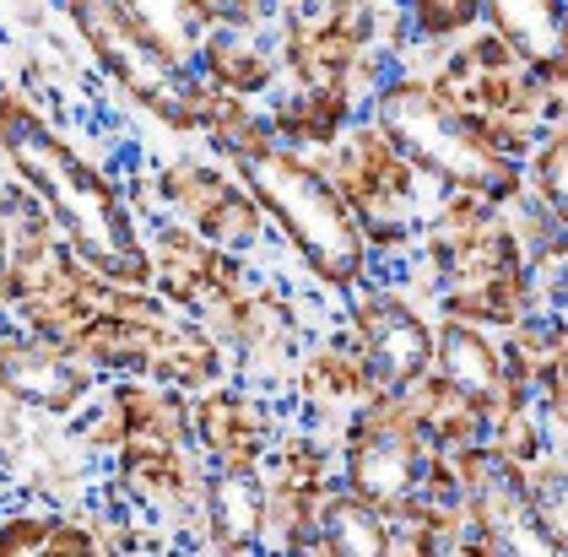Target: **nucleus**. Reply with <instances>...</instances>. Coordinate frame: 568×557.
<instances>
[{
	"label": "nucleus",
	"instance_id": "1",
	"mask_svg": "<svg viewBox=\"0 0 568 557\" xmlns=\"http://www.w3.org/2000/svg\"><path fill=\"white\" fill-rule=\"evenodd\" d=\"M0 146L17 163V173L28 179V190L71 233V250L88 260L98 276H109L120 287L152 282V260L141 250L131 212L120 206L114 184L92 169L88 158H77L17 92H0Z\"/></svg>",
	"mask_w": 568,
	"mask_h": 557
},
{
	"label": "nucleus",
	"instance_id": "2",
	"mask_svg": "<svg viewBox=\"0 0 568 557\" xmlns=\"http://www.w3.org/2000/svg\"><path fill=\"white\" fill-rule=\"evenodd\" d=\"M233 173L244 179L255 206L271 222H282V233L298 244L304 265L325 287H357L363 282L368 239H363L352 206L336 195V184L325 173L308 169L304 158H293L282 146H261V152L233 158Z\"/></svg>",
	"mask_w": 568,
	"mask_h": 557
},
{
	"label": "nucleus",
	"instance_id": "3",
	"mask_svg": "<svg viewBox=\"0 0 568 557\" xmlns=\"http://www.w3.org/2000/svg\"><path fill=\"white\" fill-rule=\"evenodd\" d=\"M379 130L417 163L423 173H438L449 190L481 195L487 206H504L520 195V163L498 158L477 130L466 125L428 82H390L379 92Z\"/></svg>",
	"mask_w": 568,
	"mask_h": 557
},
{
	"label": "nucleus",
	"instance_id": "4",
	"mask_svg": "<svg viewBox=\"0 0 568 557\" xmlns=\"http://www.w3.org/2000/svg\"><path fill=\"white\" fill-rule=\"evenodd\" d=\"M428 87L509 163H520L536 146L541 120H558L541 98L536 71L498 33H477L466 49H455Z\"/></svg>",
	"mask_w": 568,
	"mask_h": 557
},
{
	"label": "nucleus",
	"instance_id": "5",
	"mask_svg": "<svg viewBox=\"0 0 568 557\" xmlns=\"http://www.w3.org/2000/svg\"><path fill=\"white\" fill-rule=\"evenodd\" d=\"M428 260H434L438 303H444L449 320L520 325L530 314L525 250L509 222L487 216L460 239H428Z\"/></svg>",
	"mask_w": 568,
	"mask_h": 557
},
{
	"label": "nucleus",
	"instance_id": "6",
	"mask_svg": "<svg viewBox=\"0 0 568 557\" xmlns=\"http://www.w3.org/2000/svg\"><path fill=\"white\" fill-rule=\"evenodd\" d=\"M71 17H77L82 39L92 43V54L114 71V82L125 87L141 109H152L174 130H195L184 71L163 54V43L141 28V17L125 0H71Z\"/></svg>",
	"mask_w": 568,
	"mask_h": 557
},
{
	"label": "nucleus",
	"instance_id": "7",
	"mask_svg": "<svg viewBox=\"0 0 568 557\" xmlns=\"http://www.w3.org/2000/svg\"><path fill=\"white\" fill-rule=\"evenodd\" d=\"M428 438L417 428L406 389H374L347 423V493L374 509H390L417 493Z\"/></svg>",
	"mask_w": 568,
	"mask_h": 557
},
{
	"label": "nucleus",
	"instance_id": "8",
	"mask_svg": "<svg viewBox=\"0 0 568 557\" xmlns=\"http://www.w3.org/2000/svg\"><path fill=\"white\" fill-rule=\"evenodd\" d=\"M417 179L423 169L379 125H357L336 152V195L352 206L363 239H379V244H400L423 222Z\"/></svg>",
	"mask_w": 568,
	"mask_h": 557
},
{
	"label": "nucleus",
	"instance_id": "9",
	"mask_svg": "<svg viewBox=\"0 0 568 557\" xmlns=\"http://www.w3.org/2000/svg\"><path fill=\"white\" fill-rule=\"evenodd\" d=\"M158 190L190 222V233H201L206 244H217V250H250V244H261L265 212L255 206V195L239 190L233 179H222L212 169H195V163H174V169H163Z\"/></svg>",
	"mask_w": 568,
	"mask_h": 557
},
{
	"label": "nucleus",
	"instance_id": "10",
	"mask_svg": "<svg viewBox=\"0 0 568 557\" xmlns=\"http://www.w3.org/2000/svg\"><path fill=\"white\" fill-rule=\"evenodd\" d=\"M352 331H357V352L368 357L379 389H406L434 368V325L390 293H368L357 303Z\"/></svg>",
	"mask_w": 568,
	"mask_h": 557
},
{
	"label": "nucleus",
	"instance_id": "11",
	"mask_svg": "<svg viewBox=\"0 0 568 557\" xmlns=\"http://www.w3.org/2000/svg\"><path fill=\"white\" fill-rule=\"evenodd\" d=\"M0 389L65 417L92 395V363L49 336H0Z\"/></svg>",
	"mask_w": 568,
	"mask_h": 557
},
{
	"label": "nucleus",
	"instance_id": "12",
	"mask_svg": "<svg viewBox=\"0 0 568 557\" xmlns=\"http://www.w3.org/2000/svg\"><path fill=\"white\" fill-rule=\"evenodd\" d=\"M304 6H314V11H293V22H287L293 77H298V87H314V92H352V82L374 65V54L320 0H304Z\"/></svg>",
	"mask_w": 568,
	"mask_h": 557
},
{
	"label": "nucleus",
	"instance_id": "13",
	"mask_svg": "<svg viewBox=\"0 0 568 557\" xmlns=\"http://www.w3.org/2000/svg\"><path fill=\"white\" fill-rule=\"evenodd\" d=\"M146 260H152V276H158L163 298H174L179 308H206L212 298L233 293L244 282V271L222 255L217 244H206L201 233H190V227L158 233V244H152Z\"/></svg>",
	"mask_w": 568,
	"mask_h": 557
},
{
	"label": "nucleus",
	"instance_id": "14",
	"mask_svg": "<svg viewBox=\"0 0 568 557\" xmlns=\"http://www.w3.org/2000/svg\"><path fill=\"white\" fill-rule=\"evenodd\" d=\"M184 433H190V417L174 395H163L146 379H125L109 395L103 417L92 423V444H120V455L125 449H184Z\"/></svg>",
	"mask_w": 568,
	"mask_h": 557
},
{
	"label": "nucleus",
	"instance_id": "15",
	"mask_svg": "<svg viewBox=\"0 0 568 557\" xmlns=\"http://www.w3.org/2000/svg\"><path fill=\"white\" fill-rule=\"evenodd\" d=\"M195 438L206 444V455H217V466L227 472H255L271 444V417H265L261 401L250 395H233V389H212L201 395V406L190 412Z\"/></svg>",
	"mask_w": 568,
	"mask_h": 557
},
{
	"label": "nucleus",
	"instance_id": "16",
	"mask_svg": "<svg viewBox=\"0 0 568 557\" xmlns=\"http://www.w3.org/2000/svg\"><path fill=\"white\" fill-rule=\"evenodd\" d=\"M406 395H412V412H417V428L428 438V449H460V444H477L487 433V401L449 385L434 368L423 379H412Z\"/></svg>",
	"mask_w": 568,
	"mask_h": 557
},
{
	"label": "nucleus",
	"instance_id": "17",
	"mask_svg": "<svg viewBox=\"0 0 568 557\" xmlns=\"http://www.w3.org/2000/svg\"><path fill=\"white\" fill-rule=\"evenodd\" d=\"M206 498V525H212V547L217 553H250L265 541V482L255 472H227L201 493Z\"/></svg>",
	"mask_w": 568,
	"mask_h": 557
},
{
	"label": "nucleus",
	"instance_id": "18",
	"mask_svg": "<svg viewBox=\"0 0 568 557\" xmlns=\"http://www.w3.org/2000/svg\"><path fill=\"white\" fill-rule=\"evenodd\" d=\"M304 553H347V557H385V515L374 504H363L357 493H325L320 515H314V536Z\"/></svg>",
	"mask_w": 568,
	"mask_h": 557
},
{
	"label": "nucleus",
	"instance_id": "19",
	"mask_svg": "<svg viewBox=\"0 0 568 557\" xmlns=\"http://www.w3.org/2000/svg\"><path fill=\"white\" fill-rule=\"evenodd\" d=\"M481 11L525 65L564 54V0H481Z\"/></svg>",
	"mask_w": 568,
	"mask_h": 557
},
{
	"label": "nucleus",
	"instance_id": "20",
	"mask_svg": "<svg viewBox=\"0 0 568 557\" xmlns=\"http://www.w3.org/2000/svg\"><path fill=\"white\" fill-rule=\"evenodd\" d=\"M434 363H438V374H444L449 385L481 395L487 406H493V395H498V385H504L498 346L487 342L481 331H471L466 320H449V325L434 336Z\"/></svg>",
	"mask_w": 568,
	"mask_h": 557
},
{
	"label": "nucleus",
	"instance_id": "21",
	"mask_svg": "<svg viewBox=\"0 0 568 557\" xmlns=\"http://www.w3.org/2000/svg\"><path fill=\"white\" fill-rule=\"evenodd\" d=\"M298 389H304L314 406H363L374 395V368L363 352H347V346H320L308 352L304 368H298Z\"/></svg>",
	"mask_w": 568,
	"mask_h": 557
},
{
	"label": "nucleus",
	"instance_id": "22",
	"mask_svg": "<svg viewBox=\"0 0 568 557\" xmlns=\"http://www.w3.org/2000/svg\"><path fill=\"white\" fill-rule=\"evenodd\" d=\"M255 28H212L206 43H201V65L206 77L233 92V98H250L271 82V54H265L261 39H250Z\"/></svg>",
	"mask_w": 568,
	"mask_h": 557
},
{
	"label": "nucleus",
	"instance_id": "23",
	"mask_svg": "<svg viewBox=\"0 0 568 557\" xmlns=\"http://www.w3.org/2000/svg\"><path fill=\"white\" fill-rule=\"evenodd\" d=\"M212 325H217L222 342L233 346H271L276 336H287V308L271 298V293H244V282L233 287V293H222V298H212L206 308H201Z\"/></svg>",
	"mask_w": 568,
	"mask_h": 557
},
{
	"label": "nucleus",
	"instance_id": "24",
	"mask_svg": "<svg viewBox=\"0 0 568 557\" xmlns=\"http://www.w3.org/2000/svg\"><path fill=\"white\" fill-rule=\"evenodd\" d=\"M190 114H195V130H212V141H217L227 158H244V152L271 146V125H261L250 114V103L233 98V92H222V87L212 92V87L190 82Z\"/></svg>",
	"mask_w": 568,
	"mask_h": 557
},
{
	"label": "nucleus",
	"instance_id": "25",
	"mask_svg": "<svg viewBox=\"0 0 568 557\" xmlns=\"http://www.w3.org/2000/svg\"><path fill=\"white\" fill-rule=\"evenodd\" d=\"M352 114V92H314V87H298L293 98H282L271 109V130L287 135V141H304V146H331L342 130H347Z\"/></svg>",
	"mask_w": 568,
	"mask_h": 557
},
{
	"label": "nucleus",
	"instance_id": "26",
	"mask_svg": "<svg viewBox=\"0 0 568 557\" xmlns=\"http://www.w3.org/2000/svg\"><path fill=\"white\" fill-rule=\"evenodd\" d=\"M33 553H98V536L65 525V519H6L0 525V557Z\"/></svg>",
	"mask_w": 568,
	"mask_h": 557
},
{
	"label": "nucleus",
	"instance_id": "27",
	"mask_svg": "<svg viewBox=\"0 0 568 557\" xmlns=\"http://www.w3.org/2000/svg\"><path fill=\"white\" fill-rule=\"evenodd\" d=\"M271 487H287V493H304V498H325V493H331L325 449H320L314 438L276 444V455H271Z\"/></svg>",
	"mask_w": 568,
	"mask_h": 557
},
{
	"label": "nucleus",
	"instance_id": "28",
	"mask_svg": "<svg viewBox=\"0 0 568 557\" xmlns=\"http://www.w3.org/2000/svg\"><path fill=\"white\" fill-rule=\"evenodd\" d=\"M179 11L195 28H261L271 17V0H179Z\"/></svg>",
	"mask_w": 568,
	"mask_h": 557
},
{
	"label": "nucleus",
	"instance_id": "29",
	"mask_svg": "<svg viewBox=\"0 0 568 557\" xmlns=\"http://www.w3.org/2000/svg\"><path fill=\"white\" fill-rule=\"evenodd\" d=\"M406 17L417 22V33L428 39H449L460 28H471L481 17V0H406Z\"/></svg>",
	"mask_w": 568,
	"mask_h": 557
},
{
	"label": "nucleus",
	"instance_id": "30",
	"mask_svg": "<svg viewBox=\"0 0 568 557\" xmlns=\"http://www.w3.org/2000/svg\"><path fill=\"white\" fill-rule=\"evenodd\" d=\"M564 163H568L564 135L552 130V135L541 141V152H536V169H530V190L541 195V206L552 216H564Z\"/></svg>",
	"mask_w": 568,
	"mask_h": 557
}]
</instances>
